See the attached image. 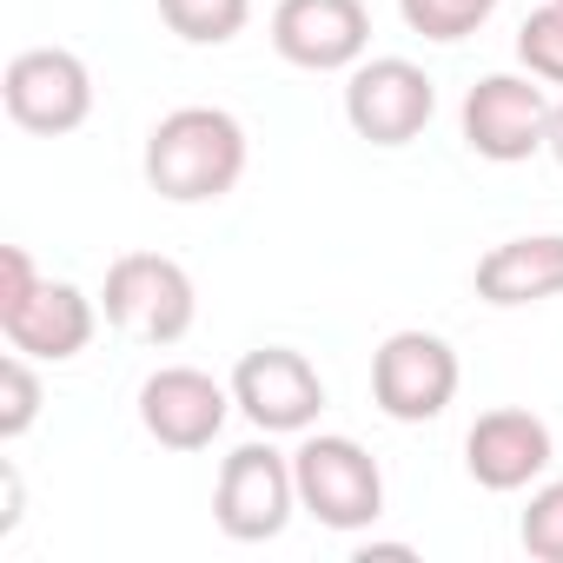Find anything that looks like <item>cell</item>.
Instances as JSON below:
<instances>
[{
    "label": "cell",
    "mask_w": 563,
    "mask_h": 563,
    "mask_svg": "<svg viewBox=\"0 0 563 563\" xmlns=\"http://www.w3.org/2000/svg\"><path fill=\"white\" fill-rule=\"evenodd\" d=\"M245 126L225 107H173L146 133V186L173 206H206L225 199L245 179Z\"/></svg>",
    "instance_id": "1"
},
{
    "label": "cell",
    "mask_w": 563,
    "mask_h": 563,
    "mask_svg": "<svg viewBox=\"0 0 563 563\" xmlns=\"http://www.w3.org/2000/svg\"><path fill=\"white\" fill-rule=\"evenodd\" d=\"M100 312L113 332L140 339V345H179L199 319V292L179 258L166 252H120L107 265V286H100Z\"/></svg>",
    "instance_id": "2"
},
{
    "label": "cell",
    "mask_w": 563,
    "mask_h": 563,
    "mask_svg": "<svg viewBox=\"0 0 563 563\" xmlns=\"http://www.w3.org/2000/svg\"><path fill=\"white\" fill-rule=\"evenodd\" d=\"M292 477H299V510H312L325 530H365L385 517V471L358 438L339 431H312L292 451Z\"/></svg>",
    "instance_id": "3"
},
{
    "label": "cell",
    "mask_w": 563,
    "mask_h": 563,
    "mask_svg": "<svg viewBox=\"0 0 563 563\" xmlns=\"http://www.w3.org/2000/svg\"><path fill=\"white\" fill-rule=\"evenodd\" d=\"M299 510V477H292V457L272 451V444H239L225 464H219V490H212V517L232 543H272L278 530L292 523Z\"/></svg>",
    "instance_id": "4"
},
{
    "label": "cell",
    "mask_w": 563,
    "mask_h": 563,
    "mask_svg": "<svg viewBox=\"0 0 563 563\" xmlns=\"http://www.w3.org/2000/svg\"><path fill=\"white\" fill-rule=\"evenodd\" d=\"M550 107L537 74H484L464 93V146L490 166H517L550 146Z\"/></svg>",
    "instance_id": "5"
},
{
    "label": "cell",
    "mask_w": 563,
    "mask_h": 563,
    "mask_svg": "<svg viewBox=\"0 0 563 563\" xmlns=\"http://www.w3.org/2000/svg\"><path fill=\"white\" fill-rule=\"evenodd\" d=\"M457 352L438 332H391L372 352V405L391 424H431L457 398Z\"/></svg>",
    "instance_id": "6"
},
{
    "label": "cell",
    "mask_w": 563,
    "mask_h": 563,
    "mask_svg": "<svg viewBox=\"0 0 563 563\" xmlns=\"http://www.w3.org/2000/svg\"><path fill=\"white\" fill-rule=\"evenodd\" d=\"M431 113H438V87L418 60H398V54L358 60L345 80V120L372 146H411L431 126Z\"/></svg>",
    "instance_id": "7"
},
{
    "label": "cell",
    "mask_w": 563,
    "mask_h": 563,
    "mask_svg": "<svg viewBox=\"0 0 563 563\" xmlns=\"http://www.w3.org/2000/svg\"><path fill=\"white\" fill-rule=\"evenodd\" d=\"M0 100H8L14 126L54 140V133L87 126V113H93V74L67 47H27V54L8 60V74H0Z\"/></svg>",
    "instance_id": "8"
},
{
    "label": "cell",
    "mask_w": 563,
    "mask_h": 563,
    "mask_svg": "<svg viewBox=\"0 0 563 563\" xmlns=\"http://www.w3.org/2000/svg\"><path fill=\"white\" fill-rule=\"evenodd\" d=\"M232 405L265 438H278V431H312L319 411H325V378L292 345H258V352H245L232 365Z\"/></svg>",
    "instance_id": "9"
},
{
    "label": "cell",
    "mask_w": 563,
    "mask_h": 563,
    "mask_svg": "<svg viewBox=\"0 0 563 563\" xmlns=\"http://www.w3.org/2000/svg\"><path fill=\"white\" fill-rule=\"evenodd\" d=\"M272 47L286 67H306V74H352L372 47V14L365 0H278Z\"/></svg>",
    "instance_id": "10"
},
{
    "label": "cell",
    "mask_w": 563,
    "mask_h": 563,
    "mask_svg": "<svg viewBox=\"0 0 563 563\" xmlns=\"http://www.w3.org/2000/svg\"><path fill=\"white\" fill-rule=\"evenodd\" d=\"M232 418V385H219L199 365H159L140 385V424L166 451H206Z\"/></svg>",
    "instance_id": "11"
},
{
    "label": "cell",
    "mask_w": 563,
    "mask_h": 563,
    "mask_svg": "<svg viewBox=\"0 0 563 563\" xmlns=\"http://www.w3.org/2000/svg\"><path fill=\"white\" fill-rule=\"evenodd\" d=\"M93 325H100L93 299L80 286H67V278H34L21 299L0 306V332H8V345L27 352V358H41V365L80 358L93 345Z\"/></svg>",
    "instance_id": "12"
},
{
    "label": "cell",
    "mask_w": 563,
    "mask_h": 563,
    "mask_svg": "<svg viewBox=\"0 0 563 563\" xmlns=\"http://www.w3.org/2000/svg\"><path fill=\"white\" fill-rule=\"evenodd\" d=\"M556 444H550V424L523 405H497L484 411L471 431H464V471L484 484V490H523L550 471Z\"/></svg>",
    "instance_id": "13"
},
{
    "label": "cell",
    "mask_w": 563,
    "mask_h": 563,
    "mask_svg": "<svg viewBox=\"0 0 563 563\" xmlns=\"http://www.w3.org/2000/svg\"><path fill=\"white\" fill-rule=\"evenodd\" d=\"M563 292V232L504 239L477 258V299L484 306H543Z\"/></svg>",
    "instance_id": "14"
},
{
    "label": "cell",
    "mask_w": 563,
    "mask_h": 563,
    "mask_svg": "<svg viewBox=\"0 0 563 563\" xmlns=\"http://www.w3.org/2000/svg\"><path fill=\"white\" fill-rule=\"evenodd\" d=\"M159 21L192 47H225L252 21V0H159Z\"/></svg>",
    "instance_id": "15"
},
{
    "label": "cell",
    "mask_w": 563,
    "mask_h": 563,
    "mask_svg": "<svg viewBox=\"0 0 563 563\" xmlns=\"http://www.w3.org/2000/svg\"><path fill=\"white\" fill-rule=\"evenodd\" d=\"M398 14L424 41H464L497 14V0H398Z\"/></svg>",
    "instance_id": "16"
},
{
    "label": "cell",
    "mask_w": 563,
    "mask_h": 563,
    "mask_svg": "<svg viewBox=\"0 0 563 563\" xmlns=\"http://www.w3.org/2000/svg\"><path fill=\"white\" fill-rule=\"evenodd\" d=\"M517 60L543 87H563V0H543V8L517 27Z\"/></svg>",
    "instance_id": "17"
},
{
    "label": "cell",
    "mask_w": 563,
    "mask_h": 563,
    "mask_svg": "<svg viewBox=\"0 0 563 563\" xmlns=\"http://www.w3.org/2000/svg\"><path fill=\"white\" fill-rule=\"evenodd\" d=\"M41 418V378H34V358L27 352H8L0 358V438H27Z\"/></svg>",
    "instance_id": "18"
},
{
    "label": "cell",
    "mask_w": 563,
    "mask_h": 563,
    "mask_svg": "<svg viewBox=\"0 0 563 563\" xmlns=\"http://www.w3.org/2000/svg\"><path fill=\"white\" fill-rule=\"evenodd\" d=\"M517 543L537 563H563V477H550L543 490H530L523 523H517Z\"/></svg>",
    "instance_id": "19"
},
{
    "label": "cell",
    "mask_w": 563,
    "mask_h": 563,
    "mask_svg": "<svg viewBox=\"0 0 563 563\" xmlns=\"http://www.w3.org/2000/svg\"><path fill=\"white\" fill-rule=\"evenodd\" d=\"M543 153H550V159H556V166H563V100H556V107H550V146H543Z\"/></svg>",
    "instance_id": "20"
}]
</instances>
